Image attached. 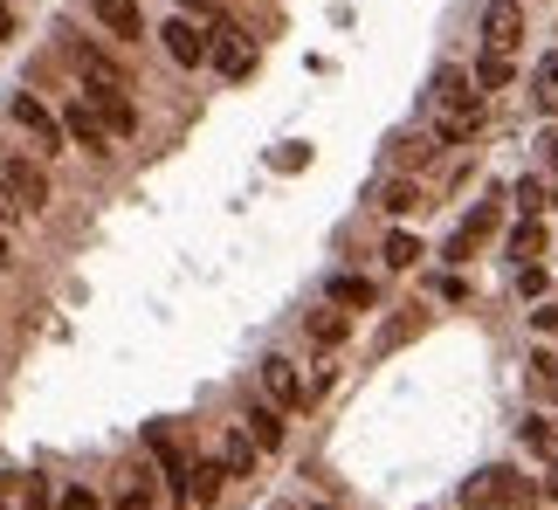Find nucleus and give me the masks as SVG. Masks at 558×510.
Here are the masks:
<instances>
[{
  "label": "nucleus",
  "mask_w": 558,
  "mask_h": 510,
  "mask_svg": "<svg viewBox=\"0 0 558 510\" xmlns=\"http://www.w3.org/2000/svg\"><path fill=\"white\" fill-rule=\"evenodd\" d=\"M379 207H386V215H407V207H421V186H414V180H393V186L379 194Z\"/></svg>",
  "instance_id": "obj_22"
},
{
  "label": "nucleus",
  "mask_w": 558,
  "mask_h": 510,
  "mask_svg": "<svg viewBox=\"0 0 558 510\" xmlns=\"http://www.w3.org/2000/svg\"><path fill=\"white\" fill-rule=\"evenodd\" d=\"M263 393H269V408H304V373H296V359H283V352L263 359Z\"/></svg>",
  "instance_id": "obj_6"
},
{
  "label": "nucleus",
  "mask_w": 558,
  "mask_h": 510,
  "mask_svg": "<svg viewBox=\"0 0 558 510\" xmlns=\"http://www.w3.org/2000/svg\"><path fill=\"white\" fill-rule=\"evenodd\" d=\"M62 132H70V138L83 145V153H97V159L111 153V124L97 118V104L83 97V90H76V104H70V111H62Z\"/></svg>",
  "instance_id": "obj_5"
},
{
  "label": "nucleus",
  "mask_w": 558,
  "mask_h": 510,
  "mask_svg": "<svg viewBox=\"0 0 558 510\" xmlns=\"http://www.w3.org/2000/svg\"><path fill=\"white\" fill-rule=\"evenodd\" d=\"M159 35H166V56H173L180 70H201V62L214 56V41H207V28H201L193 14H173V21H166Z\"/></svg>",
  "instance_id": "obj_3"
},
{
  "label": "nucleus",
  "mask_w": 558,
  "mask_h": 510,
  "mask_svg": "<svg viewBox=\"0 0 558 510\" xmlns=\"http://www.w3.org/2000/svg\"><path fill=\"white\" fill-rule=\"evenodd\" d=\"M331 304L366 311V304H373V283H366V276H331Z\"/></svg>",
  "instance_id": "obj_16"
},
{
  "label": "nucleus",
  "mask_w": 558,
  "mask_h": 510,
  "mask_svg": "<svg viewBox=\"0 0 558 510\" xmlns=\"http://www.w3.org/2000/svg\"><path fill=\"white\" fill-rule=\"evenodd\" d=\"M518 41H524V8H518V0H489V14H483V49H489V56H518Z\"/></svg>",
  "instance_id": "obj_4"
},
{
  "label": "nucleus",
  "mask_w": 558,
  "mask_h": 510,
  "mask_svg": "<svg viewBox=\"0 0 558 510\" xmlns=\"http://www.w3.org/2000/svg\"><path fill=\"white\" fill-rule=\"evenodd\" d=\"M518 207H524V215H538V207H545V186L538 180H518Z\"/></svg>",
  "instance_id": "obj_26"
},
{
  "label": "nucleus",
  "mask_w": 558,
  "mask_h": 510,
  "mask_svg": "<svg viewBox=\"0 0 558 510\" xmlns=\"http://www.w3.org/2000/svg\"><path fill=\"white\" fill-rule=\"evenodd\" d=\"M379 255H386V269H414V263H421V242L407 235V228H393V235H386V248H379Z\"/></svg>",
  "instance_id": "obj_18"
},
{
  "label": "nucleus",
  "mask_w": 558,
  "mask_h": 510,
  "mask_svg": "<svg viewBox=\"0 0 558 510\" xmlns=\"http://www.w3.org/2000/svg\"><path fill=\"white\" fill-rule=\"evenodd\" d=\"M518 290H524V296H538V290H545V269H538V263H524V269H518Z\"/></svg>",
  "instance_id": "obj_29"
},
{
  "label": "nucleus",
  "mask_w": 558,
  "mask_h": 510,
  "mask_svg": "<svg viewBox=\"0 0 558 510\" xmlns=\"http://www.w3.org/2000/svg\"><path fill=\"white\" fill-rule=\"evenodd\" d=\"M14 215H28V207H21V194L8 186V173H0V221H14Z\"/></svg>",
  "instance_id": "obj_28"
},
{
  "label": "nucleus",
  "mask_w": 558,
  "mask_h": 510,
  "mask_svg": "<svg viewBox=\"0 0 558 510\" xmlns=\"http://www.w3.org/2000/svg\"><path fill=\"white\" fill-rule=\"evenodd\" d=\"M0 173H8V186L21 194V207H28V215H35V207H49V173H41V166H28V159H8Z\"/></svg>",
  "instance_id": "obj_9"
},
{
  "label": "nucleus",
  "mask_w": 558,
  "mask_h": 510,
  "mask_svg": "<svg viewBox=\"0 0 558 510\" xmlns=\"http://www.w3.org/2000/svg\"><path fill=\"white\" fill-rule=\"evenodd\" d=\"M489 228H497V207H476V215H469L462 228H456V242H448V255H456V263H469V248H476Z\"/></svg>",
  "instance_id": "obj_12"
},
{
  "label": "nucleus",
  "mask_w": 558,
  "mask_h": 510,
  "mask_svg": "<svg viewBox=\"0 0 558 510\" xmlns=\"http://www.w3.org/2000/svg\"><path fill=\"white\" fill-rule=\"evenodd\" d=\"M538 111H558V49L538 62Z\"/></svg>",
  "instance_id": "obj_23"
},
{
  "label": "nucleus",
  "mask_w": 558,
  "mask_h": 510,
  "mask_svg": "<svg viewBox=\"0 0 558 510\" xmlns=\"http://www.w3.org/2000/svg\"><path fill=\"white\" fill-rule=\"evenodd\" d=\"M545 490H551V497H558V470H551V476H545Z\"/></svg>",
  "instance_id": "obj_33"
},
{
  "label": "nucleus",
  "mask_w": 558,
  "mask_h": 510,
  "mask_svg": "<svg viewBox=\"0 0 558 510\" xmlns=\"http://www.w3.org/2000/svg\"><path fill=\"white\" fill-rule=\"evenodd\" d=\"M510 83V56H489L483 49V62H476V90H504Z\"/></svg>",
  "instance_id": "obj_21"
},
{
  "label": "nucleus",
  "mask_w": 558,
  "mask_h": 510,
  "mask_svg": "<svg viewBox=\"0 0 558 510\" xmlns=\"http://www.w3.org/2000/svg\"><path fill=\"white\" fill-rule=\"evenodd\" d=\"M435 104H441V138L448 145L469 138L483 124V90H476V76H462V70H441L435 76Z\"/></svg>",
  "instance_id": "obj_1"
},
{
  "label": "nucleus",
  "mask_w": 558,
  "mask_h": 510,
  "mask_svg": "<svg viewBox=\"0 0 558 510\" xmlns=\"http://www.w3.org/2000/svg\"><path fill=\"white\" fill-rule=\"evenodd\" d=\"M221 470H228V476H248V470H255V441H248V435H228V441H221Z\"/></svg>",
  "instance_id": "obj_19"
},
{
  "label": "nucleus",
  "mask_w": 558,
  "mask_h": 510,
  "mask_svg": "<svg viewBox=\"0 0 558 510\" xmlns=\"http://www.w3.org/2000/svg\"><path fill=\"white\" fill-rule=\"evenodd\" d=\"M0 263H8V235H0Z\"/></svg>",
  "instance_id": "obj_34"
},
{
  "label": "nucleus",
  "mask_w": 558,
  "mask_h": 510,
  "mask_svg": "<svg viewBox=\"0 0 558 510\" xmlns=\"http://www.w3.org/2000/svg\"><path fill=\"white\" fill-rule=\"evenodd\" d=\"M214 62H221V76H248V70H255V49H248L242 35L221 28V41H214Z\"/></svg>",
  "instance_id": "obj_13"
},
{
  "label": "nucleus",
  "mask_w": 558,
  "mask_h": 510,
  "mask_svg": "<svg viewBox=\"0 0 558 510\" xmlns=\"http://www.w3.org/2000/svg\"><path fill=\"white\" fill-rule=\"evenodd\" d=\"M531 325H538L545 338H558V311H531Z\"/></svg>",
  "instance_id": "obj_31"
},
{
  "label": "nucleus",
  "mask_w": 558,
  "mask_h": 510,
  "mask_svg": "<svg viewBox=\"0 0 558 510\" xmlns=\"http://www.w3.org/2000/svg\"><path fill=\"white\" fill-rule=\"evenodd\" d=\"M83 97L97 104V118L111 124V138H124V132H138V111H132V97H124V90H83Z\"/></svg>",
  "instance_id": "obj_11"
},
{
  "label": "nucleus",
  "mask_w": 558,
  "mask_h": 510,
  "mask_svg": "<svg viewBox=\"0 0 558 510\" xmlns=\"http://www.w3.org/2000/svg\"><path fill=\"white\" fill-rule=\"evenodd\" d=\"M118 510H153V483H132V490L118 497Z\"/></svg>",
  "instance_id": "obj_27"
},
{
  "label": "nucleus",
  "mask_w": 558,
  "mask_h": 510,
  "mask_svg": "<svg viewBox=\"0 0 558 510\" xmlns=\"http://www.w3.org/2000/svg\"><path fill=\"white\" fill-rule=\"evenodd\" d=\"M76 70H83V90H124V70L90 41H76Z\"/></svg>",
  "instance_id": "obj_8"
},
{
  "label": "nucleus",
  "mask_w": 558,
  "mask_h": 510,
  "mask_svg": "<svg viewBox=\"0 0 558 510\" xmlns=\"http://www.w3.org/2000/svg\"><path fill=\"white\" fill-rule=\"evenodd\" d=\"M0 510H8V503H0Z\"/></svg>",
  "instance_id": "obj_35"
},
{
  "label": "nucleus",
  "mask_w": 558,
  "mask_h": 510,
  "mask_svg": "<svg viewBox=\"0 0 558 510\" xmlns=\"http://www.w3.org/2000/svg\"><path fill=\"white\" fill-rule=\"evenodd\" d=\"M283 408H248V435H255V449H276L283 441V421H276Z\"/></svg>",
  "instance_id": "obj_17"
},
{
  "label": "nucleus",
  "mask_w": 558,
  "mask_h": 510,
  "mask_svg": "<svg viewBox=\"0 0 558 510\" xmlns=\"http://www.w3.org/2000/svg\"><path fill=\"white\" fill-rule=\"evenodd\" d=\"M462 503L469 510H504V503H531V483L518 470H483L462 483Z\"/></svg>",
  "instance_id": "obj_2"
},
{
  "label": "nucleus",
  "mask_w": 558,
  "mask_h": 510,
  "mask_svg": "<svg viewBox=\"0 0 558 510\" xmlns=\"http://www.w3.org/2000/svg\"><path fill=\"white\" fill-rule=\"evenodd\" d=\"M14 124H21V132H28V138H41V153H56V145H62V124L49 118V104H35L28 90L14 97Z\"/></svg>",
  "instance_id": "obj_7"
},
{
  "label": "nucleus",
  "mask_w": 558,
  "mask_h": 510,
  "mask_svg": "<svg viewBox=\"0 0 558 510\" xmlns=\"http://www.w3.org/2000/svg\"><path fill=\"white\" fill-rule=\"evenodd\" d=\"M0 41H14V14L8 8H0Z\"/></svg>",
  "instance_id": "obj_32"
},
{
  "label": "nucleus",
  "mask_w": 558,
  "mask_h": 510,
  "mask_svg": "<svg viewBox=\"0 0 558 510\" xmlns=\"http://www.w3.org/2000/svg\"><path fill=\"white\" fill-rule=\"evenodd\" d=\"M21 497H28V510H56V503H62V497H56L41 476H28V483H21Z\"/></svg>",
  "instance_id": "obj_25"
},
{
  "label": "nucleus",
  "mask_w": 558,
  "mask_h": 510,
  "mask_svg": "<svg viewBox=\"0 0 558 510\" xmlns=\"http://www.w3.org/2000/svg\"><path fill=\"white\" fill-rule=\"evenodd\" d=\"M510 255H518V269L531 263V255H545V221L538 215H524L518 228H510Z\"/></svg>",
  "instance_id": "obj_15"
},
{
  "label": "nucleus",
  "mask_w": 558,
  "mask_h": 510,
  "mask_svg": "<svg viewBox=\"0 0 558 510\" xmlns=\"http://www.w3.org/2000/svg\"><path fill=\"white\" fill-rule=\"evenodd\" d=\"M90 14L111 28L118 41H138L145 35V14H138V0H90Z\"/></svg>",
  "instance_id": "obj_10"
},
{
  "label": "nucleus",
  "mask_w": 558,
  "mask_h": 510,
  "mask_svg": "<svg viewBox=\"0 0 558 510\" xmlns=\"http://www.w3.org/2000/svg\"><path fill=\"white\" fill-rule=\"evenodd\" d=\"M345 331H352V317H345V311L311 317V338H317V345H345Z\"/></svg>",
  "instance_id": "obj_20"
},
{
  "label": "nucleus",
  "mask_w": 558,
  "mask_h": 510,
  "mask_svg": "<svg viewBox=\"0 0 558 510\" xmlns=\"http://www.w3.org/2000/svg\"><path fill=\"white\" fill-rule=\"evenodd\" d=\"M524 449L531 456H558V428L551 421H524Z\"/></svg>",
  "instance_id": "obj_24"
},
{
  "label": "nucleus",
  "mask_w": 558,
  "mask_h": 510,
  "mask_svg": "<svg viewBox=\"0 0 558 510\" xmlns=\"http://www.w3.org/2000/svg\"><path fill=\"white\" fill-rule=\"evenodd\" d=\"M221 483H228L221 462H193V470H186V497L193 503H214V497H221Z\"/></svg>",
  "instance_id": "obj_14"
},
{
  "label": "nucleus",
  "mask_w": 558,
  "mask_h": 510,
  "mask_svg": "<svg viewBox=\"0 0 558 510\" xmlns=\"http://www.w3.org/2000/svg\"><path fill=\"white\" fill-rule=\"evenodd\" d=\"M56 510H104V503H97L90 490H62V503H56Z\"/></svg>",
  "instance_id": "obj_30"
}]
</instances>
